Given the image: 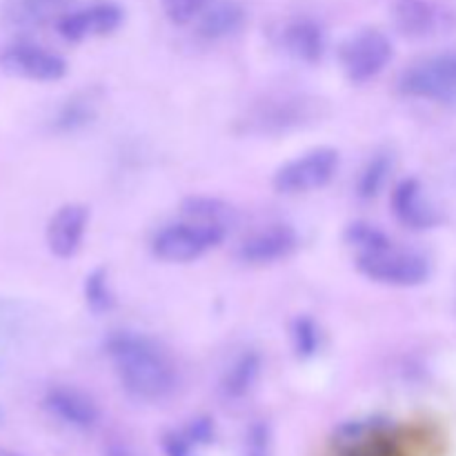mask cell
Returning <instances> with one entry per match:
<instances>
[{"instance_id":"cell-4","label":"cell","mask_w":456,"mask_h":456,"mask_svg":"<svg viewBox=\"0 0 456 456\" xmlns=\"http://www.w3.org/2000/svg\"><path fill=\"white\" fill-rule=\"evenodd\" d=\"M396 89L405 98L417 101L456 102V52L436 53V56L410 65L396 80Z\"/></svg>"},{"instance_id":"cell-19","label":"cell","mask_w":456,"mask_h":456,"mask_svg":"<svg viewBox=\"0 0 456 456\" xmlns=\"http://www.w3.org/2000/svg\"><path fill=\"white\" fill-rule=\"evenodd\" d=\"M181 212L183 218L209 223V225L225 227V230H232V225L236 223L234 208L227 205L225 200L212 199V196H190L183 200Z\"/></svg>"},{"instance_id":"cell-16","label":"cell","mask_w":456,"mask_h":456,"mask_svg":"<svg viewBox=\"0 0 456 456\" xmlns=\"http://www.w3.org/2000/svg\"><path fill=\"white\" fill-rule=\"evenodd\" d=\"M245 25V12L232 0H214L196 20V31L205 40H223L239 34Z\"/></svg>"},{"instance_id":"cell-9","label":"cell","mask_w":456,"mask_h":456,"mask_svg":"<svg viewBox=\"0 0 456 456\" xmlns=\"http://www.w3.org/2000/svg\"><path fill=\"white\" fill-rule=\"evenodd\" d=\"M123 20L125 12L120 4L101 0V3H92L87 7L74 9V12H65L58 18L56 27L58 34L67 43H85V40L114 34L123 25Z\"/></svg>"},{"instance_id":"cell-15","label":"cell","mask_w":456,"mask_h":456,"mask_svg":"<svg viewBox=\"0 0 456 456\" xmlns=\"http://www.w3.org/2000/svg\"><path fill=\"white\" fill-rule=\"evenodd\" d=\"M281 47L294 61L316 65L325 56L328 36L314 18H294L281 29Z\"/></svg>"},{"instance_id":"cell-17","label":"cell","mask_w":456,"mask_h":456,"mask_svg":"<svg viewBox=\"0 0 456 456\" xmlns=\"http://www.w3.org/2000/svg\"><path fill=\"white\" fill-rule=\"evenodd\" d=\"M69 0H9L4 4V18L9 25L20 29H34L56 20L65 13Z\"/></svg>"},{"instance_id":"cell-2","label":"cell","mask_w":456,"mask_h":456,"mask_svg":"<svg viewBox=\"0 0 456 456\" xmlns=\"http://www.w3.org/2000/svg\"><path fill=\"white\" fill-rule=\"evenodd\" d=\"M354 265L365 279L390 288H417L430 279V261L414 249L399 248L392 239L356 252Z\"/></svg>"},{"instance_id":"cell-21","label":"cell","mask_w":456,"mask_h":456,"mask_svg":"<svg viewBox=\"0 0 456 456\" xmlns=\"http://www.w3.org/2000/svg\"><path fill=\"white\" fill-rule=\"evenodd\" d=\"M392 172V159L387 154H377L374 159L368 160L363 169L359 174V181H356V196L361 200H372L381 194V190L386 187L387 176Z\"/></svg>"},{"instance_id":"cell-8","label":"cell","mask_w":456,"mask_h":456,"mask_svg":"<svg viewBox=\"0 0 456 456\" xmlns=\"http://www.w3.org/2000/svg\"><path fill=\"white\" fill-rule=\"evenodd\" d=\"M0 71L31 83H58L67 76V61L40 45L16 43L0 52Z\"/></svg>"},{"instance_id":"cell-12","label":"cell","mask_w":456,"mask_h":456,"mask_svg":"<svg viewBox=\"0 0 456 456\" xmlns=\"http://www.w3.org/2000/svg\"><path fill=\"white\" fill-rule=\"evenodd\" d=\"M390 205L396 221L408 230H435L441 223L439 209L430 203L421 181H417V178H403V181L396 183L390 196Z\"/></svg>"},{"instance_id":"cell-5","label":"cell","mask_w":456,"mask_h":456,"mask_svg":"<svg viewBox=\"0 0 456 456\" xmlns=\"http://www.w3.org/2000/svg\"><path fill=\"white\" fill-rule=\"evenodd\" d=\"M341 156L334 147H314L276 169L272 185L283 196H301L323 190L337 176Z\"/></svg>"},{"instance_id":"cell-7","label":"cell","mask_w":456,"mask_h":456,"mask_svg":"<svg viewBox=\"0 0 456 456\" xmlns=\"http://www.w3.org/2000/svg\"><path fill=\"white\" fill-rule=\"evenodd\" d=\"M392 40L379 29H361L352 34L338 49L343 74L354 85H365L381 76L392 62Z\"/></svg>"},{"instance_id":"cell-1","label":"cell","mask_w":456,"mask_h":456,"mask_svg":"<svg viewBox=\"0 0 456 456\" xmlns=\"http://www.w3.org/2000/svg\"><path fill=\"white\" fill-rule=\"evenodd\" d=\"M120 386L141 403H163L176 392L178 370L159 341L141 332L120 330L105 341Z\"/></svg>"},{"instance_id":"cell-26","label":"cell","mask_w":456,"mask_h":456,"mask_svg":"<svg viewBox=\"0 0 456 456\" xmlns=\"http://www.w3.org/2000/svg\"><path fill=\"white\" fill-rule=\"evenodd\" d=\"M165 456H200L203 445L196 444L187 430H174L163 436Z\"/></svg>"},{"instance_id":"cell-24","label":"cell","mask_w":456,"mask_h":456,"mask_svg":"<svg viewBox=\"0 0 456 456\" xmlns=\"http://www.w3.org/2000/svg\"><path fill=\"white\" fill-rule=\"evenodd\" d=\"M212 3L214 0H160L165 16L169 18V22L178 27L199 20L200 13Z\"/></svg>"},{"instance_id":"cell-13","label":"cell","mask_w":456,"mask_h":456,"mask_svg":"<svg viewBox=\"0 0 456 456\" xmlns=\"http://www.w3.org/2000/svg\"><path fill=\"white\" fill-rule=\"evenodd\" d=\"M89 225V209L80 203H67L56 209L47 223V239L49 252L56 258H74L83 245L85 232Z\"/></svg>"},{"instance_id":"cell-23","label":"cell","mask_w":456,"mask_h":456,"mask_svg":"<svg viewBox=\"0 0 456 456\" xmlns=\"http://www.w3.org/2000/svg\"><path fill=\"white\" fill-rule=\"evenodd\" d=\"M289 338H292V350L297 359L307 361L314 359L321 350V330L314 319L310 316H297L289 330Z\"/></svg>"},{"instance_id":"cell-20","label":"cell","mask_w":456,"mask_h":456,"mask_svg":"<svg viewBox=\"0 0 456 456\" xmlns=\"http://www.w3.org/2000/svg\"><path fill=\"white\" fill-rule=\"evenodd\" d=\"M94 118H96V102L89 96H74L61 107L56 120H53V127L56 132L71 134L87 127Z\"/></svg>"},{"instance_id":"cell-25","label":"cell","mask_w":456,"mask_h":456,"mask_svg":"<svg viewBox=\"0 0 456 456\" xmlns=\"http://www.w3.org/2000/svg\"><path fill=\"white\" fill-rule=\"evenodd\" d=\"M245 456H272V428L265 421H254L245 435Z\"/></svg>"},{"instance_id":"cell-14","label":"cell","mask_w":456,"mask_h":456,"mask_svg":"<svg viewBox=\"0 0 456 456\" xmlns=\"http://www.w3.org/2000/svg\"><path fill=\"white\" fill-rule=\"evenodd\" d=\"M45 410L67 428L78 432H92L101 423V410L85 392L76 387L58 386L45 395Z\"/></svg>"},{"instance_id":"cell-6","label":"cell","mask_w":456,"mask_h":456,"mask_svg":"<svg viewBox=\"0 0 456 456\" xmlns=\"http://www.w3.org/2000/svg\"><path fill=\"white\" fill-rule=\"evenodd\" d=\"M316 118V101L305 96H272L263 102L254 105L248 111L245 120V132L258 134V136H281V134L294 132L298 127H305Z\"/></svg>"},{"instance_id":"cell-27","label":"cell","mask_w":456,"mask_h":456,"mask_svg":"<svg viewBox=\"0 0 456 456\" xmlns=\"http://www.w3.org/2000/svg\"><path fill=\"white\" fill-rule=\"evenodd\" d=\"M102 456H138V454L125 444H110L105 452H102Z\"/></svg>"},{"instance_id":"cell-22","label":"cell","mask_w":456,"mask_h":456,"mask_svg":"<svg viewBox=\"0 0 456 456\" xmlns=\"http://www.w3.org/2000/svg\"><path fill=\"white\" fill-rule=\"evenodd\" d=\"M83 292L85 303H87V307L94 314H107L110 310H114L116 298L114 292H111L110 274H107L105 267H96V270H92L85 276Z\"/></svg>"},{"instance_id":"cell-3","label":"cell","mask_w":456,"mask_h":456,"mask_svg":"<svg viewBox=\"0 0 456 456\" xmlns=\"http://www.w3.org/2000/svg\"><path fill=\"white\" fill-rule=\"evenodd\" d=\"M227 232L230 230L225 227L183 218L156 232L151 239V254L165 263H191L205 256L209 249L218 248L225 240Z\"/></svg>"},{"instance_id":"cell-10","label":"cell","mask_w":456,"mask_h":456,"mask_svg":"<svg viewBox=\"0 0 456 456\" xmlns=\"http://www.w3.org/2000/svg\"><path fill=\"white\" fill-rule=\"evenodd\" d=\"M392 22L405 38L423 40L448 34L454 29V13L435 0H396L392 7Z\"/></svg>"},{"instance_id":"cell-28","label":"cell","mask_w":456,"mask_h":456,"mask_svg":"<svg viewBox=\"0 0 456 456\" xmlns=\"http://www.w3.org/2000/svg\"><path fill=\"white\" fill-rule=\"evenodd\" d=\"M0 456H22V454L13 452V450H7V448H0Z\"/></svg>"},{"instance_id":"cell-18","label":"cell","mask_w":456,"mask_h":456,"mask_svg":"<svg viewBox=\"0 0 456 456\" xmlns=\"http://www.w3.org/2000/svg\"><path fill=\"white\" fill-rule=\"evenodd\" d=\"M263 361L261 354L254 350L243 352L236 356L234 363L225 370L221 379V395L225 401H240L252 392L256 386L258 377H261Z\"/></svg>"},{"instance_id":"cell-11","label":"cell","mask_w":456,"mask_h":456,"mask_svg":"<svg viewBox=\"0 0 456 456\" xmlns=\"http://www.w3.org/2000/svg\"><path fill=\"white\" fill-rule=\"evenodd\" d=\"M298 248V234L289 225H267L243 239L236 248V258L248 265H272L292 256Z\"/></svg>"}]
</instances>
